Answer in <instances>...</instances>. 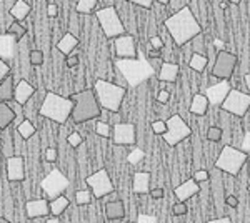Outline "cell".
<instances>
[{
  "mask_svg": "<svg viewBox=\"0 0 250 223\" xmlns=\"http://www.w3.org/2000/svg\"><path fill=\"white\" fill-rule=\"evenodd\" d=\"M67 142H68V145H70V147L77 148V147H80V145H82L83 140H82V135H80L79 132H72L70 135H68Z\"/></svg>",
  "mask_w": 250,
  "mask_h": 223,
  "instance_id": "cell-37",
  "label": "cell"
},
{
  "mask_svg": "<svg viewBox=\"0 0 250 223\" xmlns=\"http://www.w3.org/2000/svg\"><path fill=\"white\" fill-rule=\"evenodd\" d=\"M115 67L119 68V72L127 80L128 87H139L147 79H150L155 72L150 60H145L142 57H137V59H117Z\"/></svg>",
  "mask_w": 250,
  "mask_h": 223,
  "instance_id": "cell-4",
  "label": "cell"
},
{
  "mask_svg": "<svg viewBox=\"0 0 250 223\" xmlns=\"http://www.w3.org/2000/svg\"><path fill=\"white\" fill-rule=\"evenodd\" d=\"M0 223H12V222H9L7 218H0Z\"/></svg>",
  "mask_w": 250,
  "mask_h": 223,
  "instance_id": "cell-58",
  "label": "cell"
},
{
  "mask_svg": "<svg viewBox=\"0 0 250 223\" xmlns=\"http://www.w3.org/2000/svg\"><path fill=\"white\" fill-rule=\"evenodd\" d=\"M237 59L235 54L227 50H220L215 57V63L212 67V75H215L220 80H230V77L233 75L237 68Z\"/></svg>",
  "mask_w": 250,
  "mask_h": 223,
  "instance_id": "cell-12",
  "label": "cell"
},
{
  "mask_svg": "<svg viewBox=\"0 0 250 223\" xmlns=\"http://www.w3.org/2000/svg\"><path fill=\"white\" fill-rule=\"evenodd\" d=\"M17 119V113L9 102H0V130H7L12 122Z\"/></svg>",
  "mask_w": 250,
  "mask_h": 223,
  "instance_id": "cell-22",
  "label": "cell"
},
{
  "mask_svg": "<svg viewBox=\"0 0 250 223\" xmlns=\"http://www.w3.org/2000/svg\"><path fill=\"white\" fill-rule=\"evenodd\" d=\"M244 80H245V85H247V88L250 90V72H249V74H245Z\"/></svg>",
  "mask_w": 250,
  "mask_h": 223,
  "instance_id": "cell-54",
  "label": "cell"
},
{
  "mask_svg": "<svg viewBox=\"0 0 250 223\" xmlns=\"http://www.w3.org/2000/svg\"><path fill=\"white\" fill-rule=\"evenodd\" d=\"M68 185H70V182H68V178L63 175L62 172H60L59 168H54L48 175L43 178L42 186L43 193L47 195V198H50V200H54V198H57L59 195H63V192L68 188Z\"/></svg>",
  "mask_w": 250,
  "mask_h": 223,
  "instance_id": "cell-10",
  "label": "cell"
},
{
  "mask_svg": "<svg viewBox=\"0 0 250 223\" xmlns=\"http://www.w3.org/2000/svg\"><path fill=\"white\" fill-rule=\"evenodd\" d=\"M65 63H67V67H68V68L77 67V65H79V57H77V55H68V57H67V60H65Z\"/></svg>",
  "mask_w": 250,
  "mask_h": 223,
  "instance_id": "cell-49",
  "label": "cell"
},
{
  "mask_svg": "<svg viewBox=\"0 0 250 223\" xmlns=\"http://www.w3.org/2000/svg\"><path fill=\"white\" fill-rule=\"evenodd\" d=\"M45 223H60V222H59V217H54V215H52V218H48Z\"/></svg>",
  "mask_w": 250,
  "mask_h": 223,
  "instance_id": "cell-55",
  "label": "cell"
},
{
  "mask_svg": "<svg viewBox=\"0 0 250 223\" xmlns=\"http://www.w3.org/2000/svg\"><path fill=\"white\" fill-rule=\"evenodd\" d=\"M208 65V59L207 55L200 54V52H195L192 57H190V62H188V67L195 72H204L205 68Z\"/></svg>",
  "mask_w": 250,
  "mask_h": 223,
  "instance_id": "cell-29",
  "label": "cell"
},
{
  "mask_svg": "<svg viewBox=\"0 0 250 223\" xmlns=\"http://www.w3.org/2000/svg\"><path fill=\"white\" fill-rule=\"evenodd\" d=\"M85 182L90 186L95 198H104L105 195H110V193L115 192V185L112 182V178L108 177V172L105 168H100L95 173L88 175Z\"/></svg>",
  "mask_w": 250,
  "mask_h": 223,
  "instance_id": "cell-11",
  "label": "cell"
},
{
  "mask_svg": "<svg viewBox=\"0 0 250 223\" xmlns=\"http://www.w3.org/2000/svg\"><path fill=\"white\" fill-rule=\"evenodd\" d=\"M95 17L99 20L100 28L105 34L107 39H115L119 35L125 34V25L119 17V12L114 5L104 7V9L95 10Z\"/></svg>",
  "mask_w": 250,
  "mask_h": 223,
  "instance_id": "cell-7",
  "label": "cell"
},
{
  "mask_svg": "<svg viewBox=\"0 0 250 223\" xmlns=\"http://www.w3.org/2000/svg\"><path fill=\"white\" fill-rule=\"evenodd\" d=\"M68 205H70L68 198L65 195H59L57 198L50 200V212H52L54 217H60V215H62L68 208Z\"/></svg>",
  "mask_w": 250,
  "mask_h": 223,
  "instance_id": "cell-28",
  "label": "cell"
},
{
  "mask_svg": "<svg viewBox=\"0 0 250 223\" xmlns=\"http://www.w3.org/2000/svg\"><path fill=\"white\" fill-rule=\"evenodd\" d=\"M74 100L70 97H62L59 93L48 90L45 93L42 105H40L39 113L43 119H48L59 125L67 123L68 119H72V112H74Z\"/></svg>",
  "mask_w": 250,
  "mask_h": 223,
  "instance_id": "cell-2",
  "label": "cell"
},
{
  "mask_svg": "<svg viewBox=\"0 0 250 223\" xmlns=\"http://www.w3.org/2000/svg\"><path fill=\"white\" fill-rule=\"evenodd\" d=\"M15 99V87H14V77L9 75L7 79L0 80V100L2 102H10Z\"/></svg>",
  "mask_w": 250,
  "mask_h": 223,
  "instance_id": "cell-26",
  "label": "cell"
},
{
  "mask_svg": "<svg viewBox=\"0 0 250 223\" xmlns=\"http://www.w3.org/2000/svg\"><path fill=\"white\" fill-rule=\"evenodd\" d=\"M120 223H132V222H120Z\"/></svg>",
  "mask_w": 250,
  "mask_h": 223,
  "instance_id": "cell-59",
  "label": "cell"
},
{
  "mask_svg": "<svg viewBox=\"0 0 250 223\" xmlns=\"http://www.w3.org/2000/svg\"><path fill=\"white\" fill-rule=\"evenodd\" d=\"M45 160L47 162H55V160H57V150H55L54 147H48L45 150Z\"/></svg>",
  "mask_w": 250,
  "mask_h": 223,
  "instance_id": "cell-43",
  "label": "cell"
},
{
  "mask_svg": "<svg viewBox=\"0 0 250 223\" xmlns=\"http://www.w3.org/2000/svg\"><path fill=\"white\" fill-rule=\"evenodd\" d=\"M35 90H37V88L27 82V80H20V82L15 85V100H17L20 105H25L32 97L35 95Z\"/></svg>",
  "mask_w": 250,
  "mask_h": 223,
  "instance_id": "cell-19",
  "label": "cell"
},
{
  "mask_svg": "<svg viewBox=\"0 0 250 223\" xmlns=\"http://www.w3.org/2000/svg\"><path fill=\"white\" fill-rule=\"evenodd\" d=\"M47 14H48V17H50V19H55L59 15V7L55 5V3H50V5L47 7Z\"/></svg>",
  "mask_w": 250,
  "mask_h": 223,
  "instance_id": "cell-50",
  "label": "cell"
},
{
  "mask_svg": "<svg viewBox=\"0 0 250 223\" xmlns=\"http://www.w3.org/2000/svg\"><path fill=\"white\" fill-rule=\"evenodd\" d=\"M168 99H170V93H168L167 90H160L159 93H157V102L159 103H167Z\"/></svg>",
  "mask_w": 250,
  "mask_h": 223,
  "instance_id": "cell-45",
  "label": "cell"
},
{
  "mask_svg": "<svg viewBox=\"0 0 250 223\" xmlns=\"http://www.w3.org/2000/svg\"><path fill=\"white\" fill-rule=\"evenodd\" d=\"M152 130H154L155 135H164L165 132H167V122L164 120H157L152 123Z\"/></svg>",
  "mask_w": 250,
  "mask_h": 223,
  "instance_id": "cell-38",
  "label": "cell"
},
{
  "mask_svg": "<svg viewBox=\"0 0 250 223\" xmlns=\"http://www.w3.org/2000/svg\"><path fill=\"white\" fill-rule=\"evenodd\" d=\"M179 74H180V67L177 65V63L164 62L162 65H160V70H159V75H157V79H159L160 82L172 83V82H175V80H177Z\"/></svg>",
  "mask_w": 250,
  "mask_h": 223,
  "instance_id": "cell-20",
  "label": "cell"
},
{
  "mask_svg": "<svg viewBox=\"0 0 250 223\" xmlns=\"http://www.w3.org/2000/svg\"><path fill=\"white\" fill-rule=\"evenodd\" d=\"M7 178L9 182H23L25 180V162L22 155L7 157Z\"/></svg>",
  "mask_w": 250,
  "mask_h": 223,
  "instance_id": "cell-15",
  "label": "cell"
},
{
  "mask_svg": "<svg viewBox=\"0 0 250 223\" xmlns=\"http://www.w3.org/2000/svg\"><path fill=\"white\" fill-rule=\"evenodd\" d=\"M247 152L232 147V145H227V147L222 148L219 158L215 160V168L224 173H229L232 177H237L240 173V170L244 168V165L247 163Z\"/></svg>",
  "mask_w": 250,
  "mask_h": 223,
  "instance_id": "cell-6",
  "label": "cell"
},
{
  "mask_svg": "<svg viewBox=\"0 0 250 223\" xmlns=\"http://www.w3.org/2000/svg\"><path fill=\"white\" fill-rule=\"evenodd\" d=\"M137 223H157V218L154 215H139Z\"/></svg>",
  "mask_w": 250,
  "mask_h": 223,
  "instance_id": "cell-44",
  "label": "cell"
},
{
  "mask_svg": "<svg viewBox=\"0 0 250 223\" xmlns=\"http://www.w3.org/2000/svg\"><path fill=\"white\" fill-rule=\"evenodd\" d=\"M105 217H107V220H122L125 217L124 202H120V200L108 202L105 205Z\"/></svg>",
  "mask_w": 250,
  "mask_h": 223,
  "instance_id": "cell-24",
  "label": "cell"
},
{
  "mask_svg": "<svg viewBox=\"0 0 250 223\" xmlns=\"http://www.w3.org/2000/svg\"><path fill=\"white\" fill-rule=\"evenodd\" d=\"M205 137H207L208 142H220L222 137H224V130L220 127H208Z\"/></svg>",
  "mask_w": 250,
  "mask_h": 223,
  "instance_id": "cell-35",
  "label": "cell"
},
{
  "mask_svg": "<svg viewBox=\"0 0 250 223\" xmlns=\"http://www.w3.org/2000/svg\"><path fill=\"white\" fill-rule=\"evenodd\" d=\"M127 2L135 3V5L142 7V9H150V7L154 5V2H155V0H127Z\"/></svg>",
  "mask_w": 250,
  "mask_h": 223,
  "instance_id": "cell-41",
  "label": "cell"
},
{
  "mask_svg": "<svg viewBox=\"0 0 250 223\" xmlns=\"http://www.w3.org/2000/svg\"><path fill=\"white\" fill-rule=\"evenodd\" d=\"M70 99L74 100V112H72V120L74 123H87V122L99 119L102 112L97 93L94 88H85L77 93H72Z\"/></svg>",
  "mask_w": 250,
  "mask_h": 223,
  "instance_id": "cell-3",
  "label": "cell"
},
{
  "mask_svg": "<svg viewBox=\"0 0 250 223\" xmlns=\"http://www.w3.org/2000/svg\"><path fill=\"white\" fill-rule=\"evenodd\" d=\"M199 192H200V183L195 180V178H188V180H185L184 183L175 186V190H173V193H175V197L179 202L190 200V198L193 195H197Z\"/></svg>",
  "mask_w": 250,
  "mask_h": 223,
  "instance_id": "cell-18",
  "label": "cell"
},
{
  "mask_svg": "<svg viewBox=\"0 0 250 223\" xmlns=\"http://www.w3.org/2000/svg\"><path fill=\"white\" fill-rule=\"evenodd\" d=\"M112 140L115 145H134L135 127L132 123H117L112 130Z\"/></svg>",
  "mask_w": 250,
  "mask_h": 223,
  "instance_id": "cell-16",
  "label": "cell"
},
{
  "mask_svg": "<svg viewBox=\"0 0 250 223\" xmlns=\"http://www.w3.org/2000/svg\"><path fill=\"white\" fill-rule=\"evenodd\" d=\"M114 48L117 59H137L139 57V50H137L135 37L125 32L124 35L114 39Z\"/></svg>",
  "mask_w": 250,
  "mask_h": 223,
  "instance_id": "cell-13",
  "label": "cell"
},
{
  "mask_svg": "<svg viewBox=\"0 0 250 223\" xmlns=\"http://www.w3.org/2000/svg\"><path fill=\"white\" fill-rule=\"evenodd\" d=\"M79 45V39L75 37L74 34H70V32H67L65 35H63L62 39L59 40V43H57V48L60 50V54H63V55H70L72 52H74V48Z\"/></svg>",
  "mask_w": 250,
  "mask_h": 223,
  "instance_id": "cell-25",
  "label": "cell"
},
{
  "mask_svg": "<svg viewBox=\"0 0 250 223\" xmlns=\"http://www.w3.org/2000/svg\"><path fill=\"white\" fill-rule=\"evenodd\" d=\"M43 59H45V57H43V52L42 50H32L30 52V63L32 65H42L43 63Z\"/></svg>",
  "mask_w": 250,
  "mask_h": 223,
  "instance_id": "cell-36",
  "label": "cell"
},
{
  "mask_svg": "<svg viewBox=\"0 0 250 223\" xmlns=\"http://www.w3.org/2000/svg\"><path fill=\"white\" fill-rule=\"evenodd\" d=\"M112 130H114V127H110L105 122H97L95 123V133L104 137V139H108V137L112 135Z\"/></svg>",
  "mask_w": 250,
  "mask_h": 223,
  "instance_id": "cell-34",
  "label": "cell"
},
{
  "mask_svg": "<svg viewBox=\"0 0 250 223\" xmlns=\"http://www.w3.org/2000/svg\"><path fill=\"white\" fill-rule=\"evenodd\" d=\"M229 3H233V5H237V3H240L242 0H227Z\"/></svg>",
  "mask_w": 250,
  "mask_h": 223,
  "instance_id": "cell-57",
  "label": "cell"
},
{
  "mask_svg": "<svg viewBox=\"0 0 250 223\" xmlns=\"http://www.w3.org/2000/svg\"><path fill=\"white\" fill-rule=\"evenodd\" d=\"M225 203H227V206H230V208H237L239 206V198L235 195H227L225 197Z\"/></svg>",
  "mask_w": 250,
  "mask_h": 223,
  "instance_id": "cell-46",
  "label": "cell"
},
{
  "mask_svg": "<svg viewBox=\"0 0 250 223\" xmlns=\"http://www.w3.org/2000/svg\"><path fill=\"white\" fill-rule=\"evenodd\" d=\"M165 122H167V132L162 137L170 147H175V145H179L180 142H184L192 135V128L185 123V120L180 115H172Z\"/></svg>",
  "mask_w": 250,
  "mask_h": 223,
  "instance_id": "cell-8",
  "label": "cell"
},
{
  "mask_svg": "<svg viewBox=\"0 0 250 223\" xmlns=\"http://www.w3.org/2000/svg\"><path fill=\"white\" fill-rule=\"evenodd\" d=\"M172 212L175 217H184V215L188 212V208H187V205H185V202H177V203L172 206Z\"/></svg>",
  "mask_w": 250,
  "mask_h": 223,
  "instance_id": "cell-39",
  "label": "cell"
},
{
  "mask_svg": "<svg viewBox=\"0 0 250 223\" xmlns=\"http://www.w3.org/2000/svg\"><path fill=\"white\" fill-rule=\"evenodd\" d=\"M208 107H210V102H208L207 95L205 93H195L190 103V113L197 117H204L207 115Z\"/></svg>",
  "mask_w": 250,
  "mask_h": 223,
  "instance_id": "cell-21",
  "label": "cell"
},
{
  "mask_svg": "<svg viewBox=\"0 0 250 223\" xmlns=\"http://www.w3.org/2000/svg\"><path fill=\"white\" fill-rule=\"evenodd\" d=\"M135 193H150V173L137 172L134 175V183H132Z\"/></svg>",
  "mask_w": 250,
  "mask_h": 223,
  "instance_id": "cell-23",
  "label": "cell"
},
{
  "mask_svg": "<svg viewBox=\"0 0 250 223\" xmlns=\"http://www.w3.org/2000/svg\"><path fill=\"white\" fill-rule=\"evenodd\" d=\"M25 34H27V28L23 27L19 20H14V22H12L5 30V35H12L15 40H20Z\"/></svg>",
  "mask_w": 250,
  "mask_h": 223,
  "instance_id": "cell-31",
  "label": "cell"
},
{
  "mask_svg": "<svg viewBox=\"0 0 250 223\" xmlns=\"http://www.w3.org/2000/svg\"><path fill=\"white\" fill-rule=\"evenodd\" d=\"M35 132H37V128H35V125L32 123L29 119L22 120L20 123L17 125V133L20 137H22L23 140H29L32 137L35 135Z\"/></svg>",
  "mask_w": 250,
  "mask_h": 223,
  "instance_id": "cell-30",
  "label": "cell"
},
{
  "mask_svg": "<svg viewBox=\"0 0 250 223\" xmlns=\"http://www.w3.org/2000/svg\"><path fill=\"white\" fill-rule=\"evenodd\" d=\"M144 158V153L140 152V150H135V152H132L130 153V157H128V160L132 162V163H137L139 160H142Z\"/></svg>",
  "mask_w": 250,
  "mask_h": 223,
  "instance_id": "cell-51",
  "label": "cell"
},
{
  "mask_svg": "<svg viewBox=\"0 0 250 223\" xmlns=\"http://www.w3.org/2000/svg\"><path fill=\"white\" fill-rule=\"evenodd\" d=\"M95 7H97V0H79L75 9H77L79 14L88 15V14H94Z\"/></svg>",
  "mask_w": 250,
  "mask_h": 223,
  "instance_id": "cell-32",
  "label": "cell"
},
{
  "mask_svg": "<svg viewBox=\"0 0 250 223\" xmlns=\"http://www.w3.org/2000/svg\"><path fill=\"white\" fill-rule=\"evenodd\" d=\"M10 75V65L5 60H0V80L7 79Z\"/></svg>",
  "mask_w": 250,
  "mask_h": 223,
  "instance_id": "cell-40",
  "label": "cell"
},
{
  "mask_svg": "<svg viewBox=\"0 0 250 223\" xmlns=\"http://www.w3.org/2000/svg\"><path fill=\"white\" fill-rule=\"evenodd\" d=\"M92 198H94V193L88 192V190H79L77 193H75V203L77 205H88L92 202Z\"/></svg>",
  "mask_w": 250,
  "mask_h": 223,
  "instance_id": "cell-33",
  "label": "cell"
},
{
  "mask_svg": "<svg viewBox=\"0 0 250 223\" xmlns=\"http://www.w3.org/2000/svg\"><path fill=\"white\" fill-rule=\"evenodd\" d=\"M164 25L177 47H184L185 43L202 34V25L188 5H184L168 19H165Z\"/></svg>",
  "mask_w": 250,
  "mask_h": 223,
  "instance_id": "cell-1",
  "label": "cell"
},
{
  "mask_svg": "<svg viewBox=\"0 0 250 223\" xmlns=\"http://www.w3.org/2000/svg\"><path fill=\"white\" fill-rule=\"evenodd\" d=\"M9 12L15 20L22 22V20H25L27 17H29V14L32 12V7H30V3L25 2V0H17Z\"/></svg>",
  "mask_w": 250,
  "mask_h": 223,
  "instance_id": "cell-27",
  "label": "cell"
},
{
  "mask_svg": "<svg viewBox=\"0 0 250 223\" xmlns=\"http://www.w3.org/2000/svg\"><path fill=\"white\" fill-rule=\"evenodd\" d=\"M148 195L154 198V200H160V198H164V195H165V190L164 188H152Z\"/></svg>",
  "mask_w": 250,
  "mask_h": 223,
  "instance_id": "cell-48",
  "label": "cell"
},
{
  "mask_svg": "<svg viewBox=\"0 0 250 223\" xmlns=\"http://www.w3.org/2000/svg\"><path fill=\"white\" fill-rule=\"evenodd\" d=\"M249 195H250V186H249Z\"/></svg>",
  "mask_w": 250,
  "mask_h": 223,
  "instance_id": "cell-60",
  "label": "cell"
},
{
  "mask_svg": "<svg viewBox=\"0 0 250 223\" xmlns=\"http://www.w3.org/2000/svg\"><path fill=\"white\" fill-rule=\"evenodd\" d=\"M147 54H148V59H159V57L162 55V50H160V48H150Z\"/></svg>",
  "mask_w": 250,
  "mask_h": 223,
  "instance_id": "cell-52",
  "label": "cell"
},
{
  "mask_svg": "<svg viewBox=\"0 0 250 223\" xmlns=\"http://www.w3.org/2000/svg\"><path fill=\"white\" fill-rule=\"evenodd\" d=\"M94 90L97 93V99H99L102 108H105V110L112 113L120 112V107H122L127 88L120 87V85H117L114 82H108V80L97 79Z\"/></svg>",
  "mask_w": 250,
  "mask_h": 223,
  "instance_id": "cell-5",
  "label": "cell"
},
{
  "mask_svg": "<svg viewBox=\"0 0 250 223\" xmlns=\"http://www.w3.org/2000/svg\"><path fill=\"white\" fill-rule=\"evenodd\" d=\"M230 90H232L230 82H229V80H220V82H217L215 85H208V88L205 90V95H207L210 105L220 107V105L224 103V100L227 99Z\"/></svg>",
  "mask_w": 250,
  "mask_h": 223,
  "instance_id": "cell-14",
  "label": "cell"
},
{
  "mask_svg": "<svg viewBox=\"0 0 250 223\" xmlns=\"http://www.w3.org/2000/svg\"><path fill=\"white\" fill-rule=\"evenodd\" d=\"M208 223H232V222L229 217H220V218H213V220H210Z\"/></svg>",
  "mask_w": 250,
  "mask_h": 223,
  "instance_id": "cell-53",
  "label": "cell"
},
{
  "mask_svg": "<svg viewBox=\"0 0 250 223\" xmlns=\"http://www.w3.org/2000/svg\"><path fill=\"white\" fill-rule=\"evenodd\" d=\"M159 3H162V5H168V3L172 2V0H157Z\"/></svg>",
  "mask_w": 250,
  "mask_h": 223,
  "instance_id": "cell-56",
  "label": "cell"
},
{
  "mask_svg": "<svg viewBox=\"0 0 250 223\" xmlns=\"http://www.w3.org/2000/svg\"><path fill=\"white\" fill-rule=\"evenodd\" d=\"M148 42H150V47H152V48H160V50H162V47H164V40L160 39L159 35H152Z\"/></svg>",
  "mask_w": 250,
  "mask_h": 223,
  "instance_id": "cell-42",
  "label": "cell"
},
{
  "mask_svg": "<svg viewBox=\"0 0 250 223\" xmlns=\"http://www.w3.org/2000/svg\"><path fill=\"white\" fill-rule=\"evenodd\" d=\"M193 178H195L199 183H200V182H207L208 180V172H207V170H199V172H195Z\"/></svg>",
  "mask_w": 250,
  "mask_h": 223,
  "instance_id": "cell-47",
  "label": "cell"
},
{
  "mask_svg": "<svg viewBox=\"0 0 250 223\" xmlns=\"http://www.w3.org/2000/svg\"><path fill=\"white\" fill-rule=\"evenodd\" d=\"M220 108L224 112L230 113V115L235 117H245L247 112L250 110V93L240 92L237 88H232L229 92L227 99L224 100V103L220 105Z\"/></svg>",
  "mask_w": 250,
  "mask_h": 223,
  "instance_id": "cell-9",
  "label": "cell"
},
{
  "mask_svg": "<svg viewBox=\"0 0 250 223\" xmlns=\"http://www.w3.org/2000/svg\"><path fill=\"white\" fill-rule=\"evenodd\" d=\"M25 213L30 220L34 218H42L47 217V215H52L50 212V202L43 200V198H39V200H29L25 203Z\"/></svg>",
  "mask_w": 250,
  "mask_h": 223,
  "instance_id": "cell-17",
  "label": "cell"
}]
</instances>
